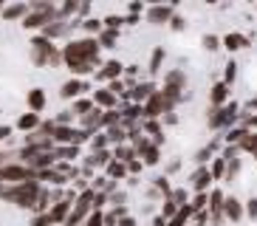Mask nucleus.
Segmentation results:
<instances>
[{"mask_svg": "<svg viewBox=\"0 0 257 226\" xmlns=\"http://www.w3.org/2000/svg\"><path fill=\"white\" fill-rule=\"evenodd\" d=\"M99 40L96 37H82V40H71L65 48H62V60L71 68V74L76 79H82L99 65Z\"/></svg>", "mask_w": 257, "mask_h": 226, "instance_id": "f257e3e1", "label": "nucleus"}, {"mask_svg": "<svg viewBox=\"0 0 257 226\" xmlns=\"http://www.w3.org/2000/svg\"><path fill=\"white\" fill-rule=\"evenodd\" d=\"M40 192V181H23V184H0V201H12L23 209H31L37 203Z\"/></svg>", "mask_w": 257, "mask_h": 226, "instance_id": "f03ea898", "label": "nucleus"}, {"mask_svg": "<svg viewBox=\"0 0 257 226\" xmlns=\"http://www.w3.org/2000/svg\"><path fill=\"white\" fill-rule=\"evenodd\" d=\"M31 62L40 65V68H46V65L54 68V65H60V62H65V60H62V51L51 43V40L34 37L31 40Z\"/></svg>", "mask_w": 257, "mask_h": 226, "instance_id": "7ed1b4c3", "label": "nucleus"}, {"mask_svg": "<svg viewBox=\"0 0 257 226\" xmlns=\"http://www.w3.org/2000/svg\"><path fill=\"white\" fill-rule=\"evenodd\" d=\"M240 107L234 105V102H229L226 107H209V113H206V125H209V130H232V125L237 119H240Z\"/></svg>", "mask_w": 257, "mask_h": 226, "instance_id": "20e7f679", "label": "nucleus"}, {"mask_svg": "<svg viewBox=\"0 0 257 226\" xmlns=\"http://www.w3.org/2000/svg\"><path fill=\"white\" fill-rule=\"evenodd\" d=\"M23 181H37V170H31L20 161L0 167V184H23Z\"/></svg>", "mask_w": 257, "mask_h": 226, "instance_id": "39448f33", "label": "nucleus"}, {"mask_svg": "<svg viewBox=\"0 0 257 226\" xmlns=\"http://www.w3.org/2000/svg\"><path fill=\"white\" fill-rule=\"evenodd\" d=\"M167 113V102L161 96V90H156L147 102H144V119H164Z\"/></svg>", "mask_w": 257, "mask_h": 226, "instance_id": "423d86ee", "label": "nucleus"}, {"mask_svg": "<svg viewBox=\"0 0 257 226\" xmlns=\"http://www.w3.org/2000/svg\"><path fill=\"white\" fill-rule=\"evenodd\" d=\"M173 17H175V6H173V3H170V6H161V3H159V6L147 9V23H153V26H164V23L170 26Z\"/></svg>", "mask_w": 257, "mask_h": 226, "instance_id": "0eeeda50", "label": "nucleus"}, {"mask_svg": "<svg viewBox=\"0 0 257 226\" xmlns=\"http://www.w3.org/2000/svg\"><path fill=\"white\" fill-rule=\"evenodd\" d=\"M85 90H91V85L85 82V79H76V76H74V79H68V82H62L60 96L62 99H74V102H76V99H82Z\"/></svg>", "mask_w": 257, "mask_h": 226, "instance_id": "6e6552de", "label": "nucleus"}, {"mask_svg": "<svg viewBox=\"0 0 257 226\" xmlns=\"http://www.w3.org/2000/svg\"><path fill=\"white\" fill-rule=\"evenodd\" d=\"M212 173H209V167H198L195 173L189 175V189H195V192H206V189L212 187Z\"/></svg>", "mask_w": 257, "mask_h": 226, "instance_id": "1a4fd4ad", "label": "nucleus"}, {"mask_svg": "<svg viewBox=\"0 0 257 226\" xmlns=\"http://www.w3.org/2000/svg\"><path fill=\"white\" fill-rule=\"evenodd\" d=\"M121 74H124V65H121L119 60H107L105 65L96 71V79L99 82H113V79H119Z\"/></svg>", "mask_w": 257, "mask_h": 226, "instance_id": "9d476101", "label": "nucleus"}, {"mask_svg": "<svg viewBox=\"0 0 257 226\" xmlns=\"http://www.w3.org/2000/svg\"><path fill=\"white\" fill-rule=\"evenodd\" d=\"M156 90H159V88H156V82H136V88L130 90V102L144 107V102H147Z\"/></svg>", "mask_w": 257, "mask_h": 226, "instance_id": "9b49d317", "label": "nucleus"}, {"mask_svg": "<svg viewBox=\"0 0 257 226\" xmlns=\"http://www.w3.org/2000/svg\"><path fill=\"white\" fill-rule=\"evenodd\" d=\"M91 99H93V105L102 107V110H116V105H119V96H113L107 88H96Z\"/></svg>", "mask_w": 257, "mask_h": 226, "instance_id": "f8f14e48", "label": "nucleus"}, {"mask_svg": "<svg viewBox=\"0 0 257 226\" xmlns=\"http://www.w3.org/2000/svg\"><path fill=\"white\" fill-rule=\"evenodd\" d=\"M226 102H229V85L215 82L209 88V107H226Z\"/></svg>", "mask_w": 257, "mask_h": 226, "instance_id": "ddd939ff", "label": "nucleus"}, {"mask_svg": "<svg viewBox=\"0 0 257 226\" xmlns=\"http://www.w3.org/2000/svg\"><path fill=\"white\" fill-rule=\"evenodd\" d=\"M223 215H226V220H232V223H237V220H243V215H246V209H243V201L234 195H226V206H223Z\"/></svg>", "mask_w": 257, "mask_h": 226, "instance_id": "4468645a", "label": "nucleus"}, {"mask_svg": "<svg viewBox=\"0 0 257 226\" xmlns=\"http://www.w3.org/2000/svg\"><path fill=\"white\" fill-rule=\"evenodd\" d=\"M249 43L251 40L246 37V34H240V31H229L226 37H223V48H226V51H243V48H249Z\"/></svg>", "mask_w": 257, "mask_h": 226, "instance_id": "2eb2a0df", "label": "nucleus"}, {"mask_svg": "<svg viewBox=\"0 0 257 226\" xmlns=\"http://www.w3.org/2000/svg\"><path fill=\"white\" fill-rule=\"evenodd\" d=\"M144 136H150L153 144H164V125H161V119H144Z\"/></svg>", "mask_w": 257, "mask_h": 226, "instance_id": "dca6fc26", "label": "nucleus"}, {"mask_svg": "<svg viewBox=\"0 0 257 226\" xmlns=\"http://www.w3.org/2000/svg\"><path fill=\"white\" fill-rule=\"evenodd\" d=\"M102 116H105V110H102V107H93L88 116H82V119H79V122H82V130H88V133L96 136L99 128H105V125H102Z\"/></svg>", "mask_w": 257, "mask_h": 226, "instance_id": "f3484780", "label": "nucleus"}, {"mask_svg": "<svg viewBox=\"0 0 257 226\" xmlns=\"http://www.w3.org/2000/svg\"><path fill=\"white\" fill-rule=\"evenodd\" d=\"M218 150H220V144H218V139H215V142H209L206 147H201V150L195 153V164L198 167H206V161H212V158L220 156Z\"/></svg>", "mask_w": 257, "mask_h": 226, "instance_id": "a211bd4d", "label": "nucleus"}, {"mask_svg": "<svg viewBox=\"0 0 257 226\" xmlns=\"http://www.w3.org/2000/svg\"><path fill=\"white\" fill-rule=\"evenodd\" d=\"M26 102H29V110L31 113H40L43 107H46V90H43V88H31L29 96H26Z\"/></svg>", "mask_w": 257, "mask_h": 226, "instance_id": "6ab92c4d", "label": "nucleus"}, {"mask_svg": "<svg viewBox=\"0 0 257 226\" xmlns=\"http://www.w3.org/2000/svg\"><path fill=\"white\" fill-rule=\"evenodd\" d=\"M164 60H167V51H164V45H156L153 48V54H150V62H147V71H150L153 76L161 71V65H164Z\"/></svg>", "mask_w": 257, "mask_h": 226, "instance_id": "aec40b11", "label": "nucleus"}, {"mask_svg": "<svg viewBox=\"0 0 257 226\" xmlns=\"http://www.w3.org/2000/svg\"><path fill=\"white\" fill-rule=\"evenodd\" d=\"M164 85H170V88H178V90L187 88V74H184V68H173V71H167Z\"/></svg>", "mask_w": 257, "mask_h": 226, "instance_id": "412c9836", "label": "nucleus"}, {"mask_svg": "<svg viewBox=\"0 0 257 226\" xmlns=\"http://www.w3.org/2000/svg\"><path fill=\"white\" fill-rule=\"evenodd\" d=\"M40 125H43L40 113H23V116L17 119V128L26 130V133H34V130H40Z\"/></svg>", "mask_w": 257, "mask_h": 226, "instance_id": "4be33fe9", "label": "nucleus"}, {"mask_svg": "<svg viewBox=\"0 0 257 226\" xmlns=\"http://www.w3.org/2000/svg\"><path fill=\"white\" fill-rule=\"evenodd\" d=\"M29 12H31L29 3H12V6L3 9V17H6V20H20V17H23V20H26Z\"/></svg>", "mask_w": 257, "mask_h": 226, "instance_id": "5701e85b", "label": "nucleus"}, {"mask_svg": "<svg viewBox=\"0 0 257 226\" xmlns=\"http://www.w3.org/2000/svg\"><path fill=\"white\" fill-rule=\"evenodd\" d=\"M110 161H113V150H99V153H91V158H88V161H85V167H105L107 170V164H110Z\"/></svg>", "mask_w": 257, "mask_h": 226, "instance_id": "b1692460", "label": "nucleus"}, {"mask_svg": "<svg viewBox=\"0 0 257 226\" xmlns=\"http://www.w3.org/2000/svg\"><path fill=\"white\" fill-rule=\"evenodd\" d=\"M226 170H229V161H226L223 156L212 158V164H209V173H212V178H215V181H226Z\"/></svg>", "mask_w": 257, "mask_h": 226, "instance_id": "393cba45", "label": "nucleus"}, {"mask_svg": "<svg viewBox=\"0 0 257 226\" xmlns=\"http://www.w3.org/2000/svg\"><path fill=\"white\" fill-rule=\"evenodd\" d=\"M223 206H226V195L220 189H212L209 192V215H223Z\"/></svg>", "mask_w": 257, "mask_h": 226, "instance_id": "a878e982", "label": "nucleus"}, {"mask_svg": "<svg viewBox=\"0 0 257 226\" xmlns=\"http://www.w3.org/2000/svg\"><path fill=\"white\" fill-rule=\"evenodd\" d=\"M107 133V144H113V147H121V144H127V130H124V125H119V128H110L105 130Z\"/></svg>", "mask_w": 257, "mask_h": 226, "instance_id": "bb28decb", "label": "nucleus"}, {"mask_svg": "<svg viewBox=\"0 0 257 226\" xmlns=\"http://www.w3.org/2000/svg\"><path fill=\"white\" fill-rule=\"evenodd\" d=\"M65 31H68V23H65V20H54V23H48L46 29H43V37L54 40V37H62Z\"/></svg>", "mask_w": 257, "mask_h": 226, "instance_id": "cd10ccee", "label": "nucleus"}, {"mask_svg": "<svg viewBox=\"0 0 257 226\" xmlns=\"http://www.w3.org/2000/svg\"><path fill=\"white\" fill-rule=\"evenodd\" d=\"M113 158L121 161V164H130V161H136V150H133V144H121V147H113Z\"/></svg>", "mask_w": 257, "mask_h": 226, "instance_id": "c85d7f7f", "label": "nucleus"}, {"mask_svg": "<svg viewBox=\"0 0 257 226\" xmlns=\"http://www.w3.org/2000/svg\"><path fill=\"white\" fill-rule=\"evenodd\" d=\"M189 206H192V212H209V192H195V195L189 198Z\"/></svg>", "mask_w": 257, "mask_h": 226, "instance_id": "c756f323", "label": "nucleus"}, {"mask_svg": "<svg viewBox=\"0 0 257 226\" xmlns=\"http://www.w3.org/2000/svg\"><path fill=\"white\" fill-rule=\"evenodd\" d=\"M93 107H96V105H93V99L82 96V99H76V102H74V107H71V110H74V116H79V119H82V116H88Z\"/></svg>", "mask_w": 257, "mask_h": 226, "instance_id": "7c9ffc66", "label": "nucleus"}, {"mask_svg": "<svg viewBox=\"0 0 257 226\" xmlns=\"http://www.w3.org/2000/svg\"><path fill=\"white\" fill-rule=\"evenodd\" d=\"M79 26H82V29L88 31V34H96V37L102 34V31H105V23H102V20H96V17H85V20L79 23Z\"/></svg>", "mask_w": 257, "mask_h": 226, "instance_id": "2f4dec72", "label": "nucleus"}, {"mask_svg": "<svg viewBox=\"0 0 257 226\" xmlns=\"http://www.w3.org/2000/svg\"><path fill=\"white\" fill-rule=\"evenodd\" d=\"M54 153H57V158H65V161H76L79 158V147H74V144H62Z\"/></svg>", "mask_w": 257, "mask_h": 226, "instance_id": "473e14b6", "label": "nucleus"}, {"mask_svg": "<svg viewBox=\"0 0 257 226\" xmlns=\"http://www.w3.org/2000/svg\"><path fill=\"white\" fill-rule=\"evenodd\" d=\"M107 175H110V178H127V164H121V161H110V164H107Z\"/></svg>", "mask_w": 257, "mask_h": 226, "instance_id": "72a5a7b5", "label": "nucleus"}, {"mask_svg": "<svg viewBox=\"0 0 257 226\" xmlns=\"http://www.w3.org/2000/svg\"><path fill=\"white\" fill-rule=\"evenodd\" d=\"M142 161H144V167H156V164H159V161H161V147H159V144H153L150 150L142 156Z\"/></svg>", "mask_w": 257, "mask_h": 226, "instance_id": "f704fd0d", "label": "nucleus"}, {"mask_svg": "<svg viewBox=\"0 0 257 226\" xmlns=\"http://www.w3.org/2000/svg\"><path fill=\"white\" fill-rule=\"evenodd\" d=\"M153 189H156V195H173V187H170V178L167 175H159L156 178V184H153Z\"/></svg>", "mask_w": 257, "mask_h": 226, "instance_id": "c9c22d12", "label": "nucleus"}, {"mask_svg": "<svg viewBox=\"0 0 257 226\" xmlns=\"http://www.w3.org/2000/svg\"><path fill=\"white\" fill-rule=\"evenodd\" d=\"M99 45H102V48H113L116 45V40H119V31H110V29H105L102 31V34H99Z\"/></svg>", "mask_w": 257, "mask_h": 226, "instance_id": "e433bc0d", "label": "nucleus"}, {"mask_svg": "<svg viewBox=\"0 0 257 226\" xmlns=\"http://www.w3.org/2000/svg\"><path fill=\"white\" fill-rule=\"evenodd\" d=\"M240 150H243V153H251V156L257 153V130H251V133L246 136V142L240 144Z\"/></svg>", "mask_w": 257, "mask_h": 226, "instance_id": "4c0bfd02", "label": "nucleus"}, {"mask_svg": "<svg viewBox=\"0 0 257 226\" xmlns=\"http://www.w3.org/2000/svg\"><path fill=\"white\" fill-rule=\"evenodd\" d=\"M201 43H204V48H206V51H218L220 45H223V40H220L218 34H206V37L201 40Z\"/></svg>", "mask_w": 257, "mask_h": 226, "instance_id": "58836bf2", "label": "nucleus"}, {"mask_svg": "<svg viewBox=\"0 0 257 226\" xmlns=\"http://www.w3.org/2000/svg\"><path fill=\"white\" fill-rule=\"evenodd\" d=\"M91 150L99 153V150H107V133H96L91 139Z\"/></svg>", "mask_w": 257, "mask_h": 226, "instance_id": "ea45409f", "label": "nucleus"}, {"mask_svg": "<svg viewBox=\"0 0 257 226\" xmlns=\"http://www.w3.org/2000/svg\"><path fill=\"white\" fill-rule=\"evenodd\" d=\"M240 175V158H234V161H229V170H226V181L229 184H234V178Z\"/></svg>", "mask_w": 257, "mask_h": 226, "instance_id": "a19ab883", "label": "nucleus"}, {"mask_svg": "<svg viewBox=\"0 0 257 226\" xmlns=\"http://www.w3.org/2000/svg\"><path fill=\"white\" fill-rule=\"evenodd\" d=\"M102 23H105V29H110V31H119V29H121V23H124V20H121L119 15H107Z\"/></svg>", "mask_w": 257, "mask_h": 226, "instance_id": "79ce46f5", "label": "nucleus"}, {"mask_svg": "<svg viewBox=\"0 0 257 226\" xmlns=\"http://www.w3.org/2000/svg\"><path fill=\"white\" fill-rule=\"evenodd\" d=\"M234 76H237V62H226V74H223V82L226 85H232L234 82Z\"/></svg>", "mask_w": 257, "mask_h": 226, "instance_id": "37998d69", "label": "nucleus"}, {"mask_svg": "<svg viewBox=\"0 0 257 226\" xmlns=\"http://www.w3.org/2000/svg\"><path fill=\"white\" fill-rule=\"evenodd\" d=\"M246 218L257 220V198H249V201H246Z\"/></svg>", "mask_w": 257, "mask_h": 226, "instance_id": "c03bdc74", "label": "nucleus"}, {"mask_svg": "<svg viewBox=\"0 0 257 226\" xmlns=\"http://www.w3.org/2000/svg\"><path fill=\"white\" fill-rule=\"evenodd\" d=\"M170 29H173V31H184V29H187V20H184L181 15H175L173 20H170Z\"/></svg>", "mask_w": 257, "mask_h": 226, "instance_id": "a18cd8bd", "label": "nucleus"}, {"mask_svg": "<svg viewBox=\"0 0 257 226\" xmlns=\"http://www.w3.org/2000/svg\"><path fill=\"white\" fill-rule=\"evenodd\" d=\"M31 226H54V220L48 218V215H34V220H31Z\"/></svg>", "mask_w": 257, "mask_h": 226, "instance_id": "49530a36", "label": "nucleus"}, {"mask_svg": "<svg viewBox=\"0 0 257 226\" xmlns=\"http://www.w3.org/2000/svg\"><path fill=\"white\" fill-rule=\"evenodd\" d=\"M142 167H144V161H139V158H136V161H130V164H127V175L130 173L139 175V173H142Z\"/></svg>", "mask_w": 257, "mask_h": 226, "instance_id": "de8ad7c7", "label": "nucleus"}, {"mask_svg": "<svg viewBox=\"0 0 257 226\" xmlns=\"http://www.w3.org/2000/svg\"><path fill=\"white\" fill-rule=\"evenodd\" d=\"M178 167H181L178 161H170V164H167V178H170L173 173H178Z\"/></svg>", "mask_w": 257, "mask_h": 226, "instance_id": "09e8293b", "label": "nucleus"}, {"mask_svg": "<svg viewBox=\"0 0 257 226\" xmlns=\"http://www.w3.org/2000/svg\"><path fill=\"white\" fill-rule=\"evenodd\" d=\"M119 226H136V218H133V215H127V218L119 220Z\"/></svg>", "mask_w": 257, "mask_h": 226, "instance_id": "8fccbe9b", "label": "nucleus"}, {"mask_svg": "<svg viewBox=\"0 0 257 226\" xmlns=\"http://www.w3.org/2000/svg\"><path fill=\"white\" fill-rule=\"evenodd\" d=\"M139 12H144L142 3H130V15H139Z\"/></svg>", "mask_w": 257, "mask_h": 226, "instance_id": "3c124183", "label": "nucleus"}, {"mask_svg": "<svg viewBox=\"0 0 257 226\" xmlns=\"http://www.w3.org/2000/svg\"><path fill=\"white\" fill-rule=\"evenodd\" d=\"M175 122H178V116H175V113H167V116H164V125H175Z\"/></svg>", "mask_w": 257, "mask_h": 226, "instance_id": "603ef678", "label": "nucleus"}, {"mask_svg": "<svg viewBox=\"0 0 257 226\" xmlns=\"http://www.w3.org/2000/svg\"><path fill=\"white\" fill-rule=\"evenodd\" d=\"M9 136H12V128H9V125H6V128H0V142H3V139H9Z\"/></svg>", "mask_w": 257, "mask_h": 226, "instance_id": "864d4df0", "label": "nucleus"}, {"mask_svg": "<svg viewBox=\"0 0 257 226\" xmlns=\"http://www.w3.org/2000/svg\"><path fill=\"white\" fill-rule=\"evenodd\" d=\"M88 12H91V3H79V15H88Z\"/></svg>", "mask_w": 257, "mask_h": 226, "instance_id": "5fc2aeb1", "label": "nucleus"}, {"mask_svg": "<svg viewBox=\"0 0 257 226\" xmlns=\"http://www.w3.org/2000/svg\"><path fill=\"white\" fill-rule=\"evenodd\" d=\"M6 164H12V161H9V153L0 150V167H6Z\"/></svg>", "mask_w": 257, "mask_h": 226, "instance_id": "6e6d98bb", "label": "nucleus"}, {"mask_svg": "<svg viewBox=\"0 0 257 226\" xmlns=\"http://www.w3.org/2000/svg\"><path fill=\"white\" fill-rule=\"evenodd\" d=\"M246 110H249V113L257 110V99H249V102H246Z\"/></svg>", "mask_w": 257, "mask_h": 226, "instance_id": "4d7b16f0", "label": "nucleus"}, {"mask_svg": "<svg viewBox=\"0 0 257 226\" xmlns=\"http://www.w3.org/2000/svg\"><path fill=\"white\" fill-rule=\"evenodd\" d=\"M0 12H3V6H0Z\"/></svg>", "mask_w": 257, "mask_h": 226, "instance_id": "13d9d810", "label": "nucleus"}]
</instances>
